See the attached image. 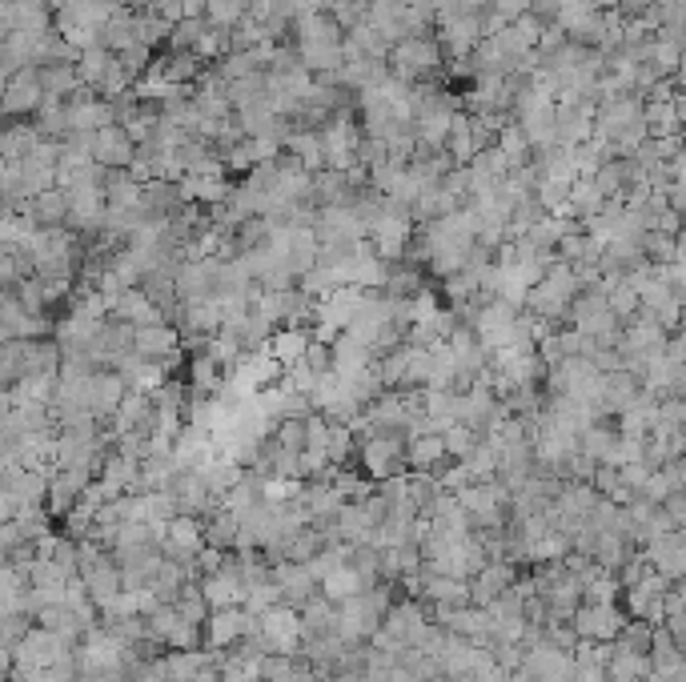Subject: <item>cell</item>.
I'll use <instances>...</instances> for the list:
<instances>
[{
	"instance_id": "484cf974",
	"label": "cell",
	"mask_w": 686,
	"mask_h": 682,
	"mask_svg": "<svg viewBox=\"0 0 686 682\" xmlns=\"http://www.w3.org/2000/svg\"><path fill=\"white\" fill-rule=\"evenodd\" d=\"M285 153H293L309 173L325 169V141H321V133H289Z\"/></svg>"
},
{
	"instance_id": "83f0119b",
	"label": "cell",
	"mask_w": 686,
	"mask_h": 682,
	"mask_svg": "<svg viewBox=\"0 0 686 682\" xmlns=\"http://www.w3.org/2000/svg\"><path fill=\"white\" fill-rule=\"evenodd\" d=\"M201 590H205V598H209V606L213 610H225V606H245V586H237V582H229L225 574H205L201 578Z\"/></svg>"
},
{
	"instance_id": "44dd1931",
	"label": "cell",
	"mask_w": 686,
	"mask_h": 682,
	"mask_svg": "<svg viewBox=\"0 0 686 682\" xmlns=\"http://www.w3.org/2000/svg\"><path fill=\"white\" fill-rule=\"evenodd\" d=\"M117 65V53L105 45V41H97V45H89L85 53H81V61H77V73H81V81L89 85V89H97L105 77H109V69Z\"/></svg>"
},
{
	"instance_id": "30bf717a",
	"label": "cell",
	"mask_w": 686,
	"mask_h": 682,
	"mask_svg": "<svg viewBox=\"0 0 686 682\" xmlns=\"http://www.w3.org/2000/svg\"><path fill=\"white\" fill-rule=\"evenodd\" d=\"M518 582H522L518 562H490L486 570H478V574L470 578V598H474V606H490L494 598H502V594L514 590Z\"/></svg>"
},
{
	"instance_id": "8fae6325",
	"label": "cell",
	"mask_w": 686,
	"mask_h": 682,
	"mask_svg": "<svg viewBox=\"0 0 686 682\" xmlns=\"http://www.w3.org/2000/svg\"><path fill=\"white\" fill-rule=\"evenodd\" d=\"M21 213H29V221L37 229H69V217H73V201L65 189H45L37 197H29L21 205Z\"/></svg>"
},
{
	"instance_id": "1f68e13d",
	"label": "cell",
	"mask_w": 686,
	"mask_h": 682,
	"mask_svg": "<svg viewBox=\"0 0 686 682\" xmlns=\"http://www.w3.org/2000/svg\"><path fill=\"white\" fill-rule=\"evenodd\" d=\"M245 5H237V0H209V13H205V21L213 25V29H225V33H233L241 21H245Z\"/></svg>"
},
{
	"instance_id": "7c38bea8",
	"label": "cell",
	"mask_w": 686,
	"mask_h": 682,
	"mask_svg": "<svg viewBox=\"0 0 686 682\" xmlns=\"http://www.w3.org/2000/svg\"><path fill=\"white\" fill-rule=\"evenodd\" d=\"M109 317H117V321H129L133 329H141V325H161V321H169V313L145 293V289H125L117 301H113V313Z\"/></svg>"
},
{
	"instance_id": "ffe728a7",
	"label": "cell",
	"mask_w": 686,
	"mask_h": 682,
	"mask_svg": "<svg viewBox=\"0 0 686 682\" xmlns=\"http://www.w3.org/2000/svg\"><path fill=\"white\" fill-rule=\"evenodd\" d=\"M362 590H370L366 586V578L346 562V566H341V570H333L325 582H321V594L333 602V606H341V602H350V598H358Z\"/></svg>"
},
{
	"instance_id": "ba28073f",
	"label": "cell",
	"mask_w": 686,
	"mask_h": 682,
	"mask_svg": "<svg viewBox=\"0 0 686 682\" xmlns=\"http://www.w3.org/2000/svg\"><path fill=\"white\" fill-rule=\"evenodd\" d=\"M273 582L281 586V598L293 610H305L313 598H321V582L301 562H273Z\"/></svg>"
},
{
	"instance_id": "5bb4252c",
	"label": "cell",
	"mask_w": 686,
	"mask_h": 682,
	"mask_svg": "<svg viewBox=\"0 0 686 682\" xmlns=\"http://www.w3.org/2000/svg\"><path fill=\"white\" fill-rule=\"evenodd\" d=\"M117 374L129 382L133 394H157V390L169 386V366H165V362H149V358H141V354H129V358L117 366Z\"/></svg>"
},
{
	"instance_id": "3957f363",
	"label": "cell",
	"mask_w": 686,
	"mask_h": 682,
	"mask_svg": "<svg viewBox=\"0 0 686 682\" xmlns=\"http://www.w3.org/2000/svg\"><path fill=\"white\" fill-rule=\"evenodd\" d=\"M49 93H45V81H41V69L29 65L21 69L17 77L5 81V113L9 121H33L41 109H45Z\"/></svg>"
},
{
	"instance_id": "8d00e7d4",
	"label": "cell",
	"mask_w": 686,
	"mask_h": 682,
	"mask_svg": "<svg viewBox=\"0 0 686 682\" xmlns=\"http://www.w3.org/2000/svg\"><path fill=\"white\" fill-rule=\"evenodd\" d=\"M149 9H153V13H161L169 25H181V21H185L181 0H149Z\"/></svg>"
},
{
	"instance_id": "d6a6232c",
	"label": "cell",
	"mask_w": 686,
	"mask_h": 682,
	"mask_svg": "<svg viewBox=\"0 0 686 682\" xmlns=\"http://www.w3.org/2000/svg\"><path fill=\"white\" fill-rule=\"evenodd\" d=\"M442 438H446V450H450V458H454V462H466V458L474 454V446L482 442V438H478L474 430H466V426H454V430H450V434H442Z\"/></svg>"
},
{
	"instance_id": "9a60e30c",
	"label": "cell",
	"mask_w": 686,
	"mask_h": 682,
	"mask_svg": "<svg viewBox=\"0 0 686 682\" xmlns=\"http://www.w3.org/2000/svg\"><path fill=\"white\" fill-rule=\"evenodd\" d=\"M594 117L598 105H558V145L574 149L594 141Z\"/></svg>"
},
{
	"instance_id": "6da1fadb",
	"label": "cell",
	"mask_w": 686,
	"mask_h": 682,
	"mask_svg": "<svg viewBox=\"0 0 686 682\" xmlns=\"http://www.w3.org/2000/svg\"><path fill=\"white\" fill-rule=\"evenodd\" d=\"M442 45L438 37H406L402 45H394V57H390V69L398 81L406 85H422V81H438L442 77Z\"/></svg>"
},
{
	"instance_id": "d590c367",
	"label": "cell",
	"mask_w": 686,
	"mask_h": 682,
	"mask_svg": "<svg viewBox=\"0 0 686 682\" xmlns=\"http://www.w3.org/2000/svg\"><path fill=\"white\" fill-rule=\"evenodd\" d=\"M490 9H494V13H502V17L514 25L518 17H526V13H530V0H490Z\"/></svg>"
},
{
	"instance_id": "8992f818",
	"label": "cell",
	"mask_w": 686,
	"mask_h": 682,
	"mask_svg": "<svg viewBox=\"0 0 686 682\" xmlns=\"http://www.w3.org/2000/svg\"><path fill=\"white\" fill-rule=\"evenodd\" d=\"M89 149H93L97 165H105V169H133V161H137V141L125 125H105L101 133H93Z\"/></svg>"
},
{
	"instance_id": "4fadbf2b",
	"label": "cell",
	"mask_w": 686,
	"mask_h": 682,
	"mask_svg": "<svg viewBox=\"0 0 686 682\" xmlns=\"http://www.w3.org/2000/svg\"><path fill=\"white\" fill-rule=\"evenodd\" d=\"M374 366H378V354L366 346L358 333H341V337H333V370H337L341 378H354V374L374 370Z\"/></svg>"
},
{
	"instance_id": "ac0fdd59",
	"label": "cell",
	"mask_w": 686,
	"mask_h": 682,
	"mask_svg": "<svg viewBox=\"0 0 686 682\" xmlns=\"http://www.w3.org/2000/svg\"><path fill=\"white\" fill-rule=\"evenodd\" d=\"M205 522V546H213V550H237V538H241V518L233 514V510H225V506H217L209 518H201Z\"/></svg>"
},
{
	"instance_id": "52a82bcc",
	"label": "cell",
	"mask_w": 686,
	"mask_h": 682,
	"mask_svg": "<svg viewBox=\"0 0 686 682\" xmlns=\"http://www.w3.org/2000/svg\"><path fill=\"white\" fill-rule=\"evenodd\" d=\"M249 618H253V610H245V606L213 610V618L205 622V650H213V654L233 650L249 634Z\"/></svg>"
},
{
	"instance_id": "7402d4cb",
	"label": "cell",
	"mask_w": 686,
	"mask_h": 682,
	"mask_svg": "<svg viewBox=\"0 0 686 682\" xmlns=\"http://www.w3.org/2000/svg\"><path fill=\"white\" fill-rule=\"evenodd\" d=\"M177 458L173 454H149L141 462V494H157V490H169L173 478H177Z\"/></svg>"
},
{
	"instance_id": "d4e9b609",
	"label": "cell",
	"mask_w": 686,
	"mask_h": 682,
	"mask_svg": "<svg viewBox=\"0 0 686 682\" xmlns=\"http://www.w3.org/2000/svg\"><path fill=\"white\" fill-rule=\"evenodd\" d=\"M101 41H105L113 53H125L129 45H137V9H125V5H121V9L109 17Z\"/></svg>"
},
{
	"instance_id": "5b68a950",
	"label": "cell",
	"mask_w": 686,
	"mask_h": 682,
	"mask_svg": "<svg viewBox=\"0 0 686 682\" xmlns=\"http://www.w3.org/2000/svg\"><path fill=\"white\" fill-rule=\"evenodd\" d=\"M181 346H185V337H181V329H177L173 321L141 325V329H137V341H133V350H137L141 358H149V362H165L169 370L177 366Z\"/></svg>"
},
{
	"instance_id": "e0dca14e",
	"label": "cell",
	"mask_w": 686,
	"mask_h": 682,
	"mask_svg": "<svg viewBox=\"0 0 686 682\" xmlns=\"http://www.w3.org/2000/svg\"><path fill=\"white\" fill-rule=\"evenodd\" d=\"M309 341H313V329H293V325H285V329H277V333L269 337V346H265V350H269L285 370H293V366L305 358Z\"/></svg>"
},
{
	"instance_id": "74e56055",
	"label": "cell",
	"mask_w": 686,
	"mask_h": 682,
	"mask_svg": "<svg viewBox=\"0 0 686 682\" xmlns=\"http://www.w3.org/2000/svg\"><path fill=\"white\" fill-rule=\"evenodd\" d=\"M181 9H185V21H193L209 13V0H181Z\"/></svg>"
},
{
	"instance_id": "f546056e",
	"label": "cell",
	"mask_w": 686,
	"mask_h": 682,
	"mask_svg": "<svg viewBox=\"0 0 686 682\" xmlns=\"http://www.w3.org/2000/svg\"><path fill=\"white\" fill-rule=\"evenodd\" d=\"M466 470H470L474 482H498V450L482 438V442L474 446V454L466 458Z\"/></svg>"
},
{
	"instance_id": "836d02e7",
	"label": "cell",
	"mask_w": 686,
	"mask_h": 682,
	"mask_svg": "<svg viewBox=\"0 0 686 682\" xmlns=\"http://www.w3.org/2000/svg\"><path fill=\"white\" fill-rule=\"evenodd\" d=\"M438 482H442V490H446V494H462V490H470V486H474V478H470L466 462H454V466H446V470L438 474Z\"/></svg>"
},
{
	"instance_id": "4dcf8cb0",
	"label": "cell",
	"mask_w": 686,
	"mask_h": 682,
	"mask_svg": "<svg viewBox=\"0 0 686 682\" xmlns=\"http://www.w3.org/2000/svg\"><path fill=\"white\" fill-rule=\"evenodd\" d=\"M273 442L289 454H305V442H309V430H305V418H281L277 430H273Z\"/></svg>"
},
{
	"instance_id": "4316f807",
	"label": "cell",
	"mask_w": 686,
	"mask_h": 682,
	"mask_svg": "<svg viewBox=\"0 0 686 682\" xmlns=\"http://www.w3.org/2000/svg\"><path fill=\"white\" fill-rule=\"evenodd\" d=\"M622 430L618 426H606V422H594L586 434H582V454H590L598 466H606L614 458V446H618Z\"/></svg>"
},
{
	"instance_id": "2e32d148",
	"label": "cell",
	"mask_w": 686,
	"mask_h": 682,
	"mask_svg": "<svg viewBox=\"0 0 686 682\" xmlns=\"http://www.w3.org/2000/svg\"><path fill=\"white\" fill-rule=\"evenodd\" d=\"M450 462L454 458H450L442 434H418V438H410V470H418V474H442Z\"/></svg>"
},
{
	"instance_id": "f35d334b",
	"label": "cell",
	"mask_w": 686,
	"mask_h": 682,
	"mask_svg": "<svg viewBox=\"0 0 686 682\" xmlns=\"http://www.w3.org/2000/svg\"><path fill=\"white\" fill-rule=\"evenodd\" d=\"M390 682H426V678H418V674H414V670H406V666H394Z\"/></svg>"
},
{
	"instance_id": "603a6c76",
	"label": "cell",
	"mask_w": 686,
	"mask_h": 682,
	"mask_svg": "<svg viewBox=\"0 0 686 682\" xmlns=\"http://www.w3.org/2000/svg\"><path fill=\"white\" fill-rule=\"evenodd\" d=\"M41 141L45 137H41L37 121H9V129H5V161H25Z\"/></svg>"
},
{
	"instance_id": "e575fe53",
	"label": "cell",
	"mask_w": 686,
	"mask_h": 682,
	"mask_svg": "<svg viewBox=\"0 0 686 682\" xmlns=\"http://www.w3.org/2000/svg\"><path fill=\"white\" fill-rule=\"evenodd\" d=\"M590 486H594L602 498H610V494L622 486V470H618V466H598V474H594V482H590Z\"/></svg>"
},
{
	"instance_id": "7a4b0ae2",
	"label": "cell",
	"mask_w": 686,
	"mask_h": 682,
	"mask_svg": "<svg viewBox=\"0 0 686 682\" xmlns=\"http://www.w3.org/2000/svg\"><path fill=\"white\" fill-rule=\"evenodd\" d=\"M358 462L366 466L370 482H386L398 474H410V434H382L366 438L358 450Z\"/></svg>"
},
{
	"instance_id": "cb8c5ba5",
	"label": "cell",
	"mask_w": 686,
	"mask_h": 682,
	"mask_svg": "<svg viewBox=\"0 0 686 682\" xmlns=\"http://www.w3.org/2000/svg\"><path fill=\"white\" fill-rule=\"evenodd\" d=\"M201 474H205V482H209V490H213V498L221 502L241 478H245V466L241 462H233V458H225V454H217L209 466H201Z\"/></svg>"
},
{
	"instance_id": "9c48e42d",
	"label": "cell",
	"mask_w": 686,
	"mask_h": 682,
	"mask_svg": "<svg viewBox=\"0 0 686 682\" xmlns=\"http://www.w3.org/2000/svg\"><path fill=\"white\" fill-rule=\"evenodd\" d=\"M133 390H129V382L117 374V370H97V378H93V390H89V406H93V414H97V422L109 430V422L117 418V410L125 406V398H129Z\"/></svg>"
},
{
	"instance_id": "277c9868",
	"label": "cell",
	"mask_w": 686,
	"mask_h": 682,
	"mask_svg": "<svg viewBox=\"0 0 686 682\" xmlns=\"http://www.w3.org/2000/svg\"><path fill=\"white\" fill-rule=\"evenodd\" d=\"M626 610H618V602H582L574 614V634L586 642H614L626 626Z\"/></svg>"
},
{
	"instance_id": "d6986e66",
	"label": "cell",
	"mask_w": 686,
	"mask_h": 682,
	"mask_svg": "<svg viewBox=\"0 0 686 682\" xmlns=\"http://www.w3.org/2000/svg\"><path fill=\"white\" fill-rule=\"evenodd\" d=\"M446 153L458 161V165H470L478 157V137H474V113H462L454 117L450 125V137H446Z\"/></svg>"
},
{
	"instance_id": "f1b7e54d",
	"label": "cell",
	"mask_w": 686,
	"mask_h": 682,
	"mask_svg": "<svg viewBox=\"0 0 686 682\" xmlns=\"http://www.w3.org/2000/svg\"><path fill=\"white\" fill-rule=\"evenodd\" d=\"M193 626H205L209 618H213V606H209V598H205V590H201V582H185V590L177 594V602H173Z\"/></svg>"
}]
</instances>
